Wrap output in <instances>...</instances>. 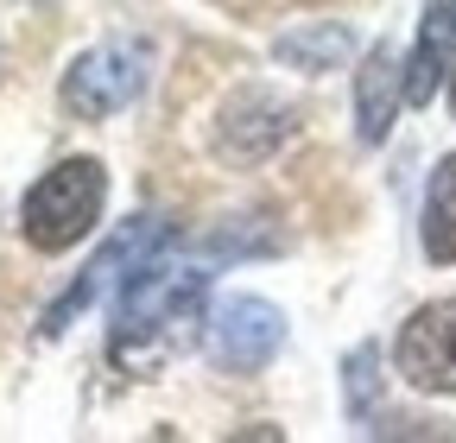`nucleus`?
Instances as JSON below:
<instances>
[{
	"mask_svg": "<svg viewBox=\"0 0 456 443\" xmlns=\"http://www.w3.org/2000/svg\"><path fill=\"white\" fill-rule=\"evenodd\" d=\"M203 298H209V272L203 266L146 260L140 272H127L121 298H114V329H108L114 367H152V361H165L203 323Z\"/></svg>",
	"mask_w": 456,
	"mask_h": 443,
	"instance_id": "nucleus-1",
	"label": "nucleus"
},
{
	"mask_svg": "<svg viewBox=\"0 0 456 443\" xmlns=\"http://www.w3.org/2000/svg\"><path fill=\"white\" fill-rule=\"evenodd\" d=\"M102 197H108V172H102V165L95 158H64V165H51V172L26 190L20 229H26V241L38 254H64V247H77L95 229Z\"/></svg>",
	"mask_w": 456,
	"mask_h": 443,
	"instance_id": "nucleus-2",
	"label": "nucleus"
},
{
	"mask_svg": "<svg viewBox=\"0 0 456 443\" xmlns=\"http://www.w3.org/2000/svg\"><path fill=\"white\" fill-rule=\"evenodd\" d=\"M165 241H171V229H165L159 215H134V222H121V229L108 235V247H102V254L77 272V279H70V292L45 310V323H38V329H45V336H64V329H70V323H77V317L108 292V286H121L127 272H140L146 260H159V254H165Z\"/></svg>",
	"mask_w": 456,
	"mask_h": 443,
	"instance_id": "nucleus-3",
	"label": "nucleus"
},
{
	"mask_svg": "<svg viewBox=\"0 0 456 443\" xmlns=\"http://www.w3.org/2000/svg\"><path fill=\"white\" fill-rule=\"evenodd\" d=\"M146 64H152V51L140 38H108L95 51H83V58L64 70V115L77 121H108V115H121V108L146 89Z\"/></svg>",
	"mask_w": 456,
	"mask_h": 443,
	"instance_id": "nucleus-4",
	"label": "nucleus"
},
{
	"mask_svg": "<svg viewBox=\"0 0 456 443\" xmlns=\"http://www.w3.org/2000/svg\"><path fill=\"white\" fill-rule=\"evenodd\" d=\"M393 361H399V380L406 386L450 399L456 393V298H437V304L412 310L406 329H399V342H393Z\"/></svg>",
	"mask_w": 456,
	"mask_h": 443,
	"instance_id": "nucleus-5",
	"label": "nucleus"
},
{
	"mask_svg": "<svg viewBox=\"0 0 456 443\" xmlns=\"http://www.w3.org/2000/svg\"><path fill=\"white\" fill-rule=\"evenodd\" d=\"M285 342V317L266 298H222L209 317V361L228 374H254L279 355Z\"/></svg>",
	"mask_w": 456,
	"mask_h": 443,
	"instance_id": "nucleus-6",
	"label": "nucleus"
},
{
	"mask_svg": "<svg viewBox=\"0 0 456 443\" xmlns=\"http://www.w3.org/2000/svg\"><path fill=\"white\" fill-rule=\"evenodd\" d=\"M292 127H298V115H292V108H285L279 95H266V89H241L235 101L222 108L216 140H222L228 158L254 165V158H273L285 140H292Z\"/></svg>",
	"mask_w": 456,
	"mask_h": 443,
	"instance_id": "nucleus-7",
	"label": "nucleus"
},
{
	"mask_svg": "<svg viewBox=\"0 0 456 443\" xmlns=\"http://www.w3.org/2000/svg\"><path fill=\"white\" fill-rule=\"evenodd\" d=\"M399 101H406V70H399L393 44H368V58L355 70V133H362V146H380L393 133Z\"/></svg>",
	"mask_w": 456,
	"mask_h": 443,
	"instance_id": "nucleus-8",
	"label": "nucleus"
},
{
	"mask_svg": "<svg viewBox=\"0 0 456 443\" xmlns=\"http://www.w3.org/2000/svg\"><path fill=\"white\" fill-rule=\"evenodd\" d=\"M450 58H456V0H431L425 20H419L412 64H406V101H412V108H425V101L437 95Z\"/></svg>",
	"mask_w": 456,
	"mask_h": 443,
	"instance_id": "nucleus-9",
	"label": "nucleus"
},
{
	"mask_svg": "<svg viewBox=\"0 0 456 443\" xmlns=\"http://www.w3.org/2000/svg\"><path fill=\"white\" fill-rule=\"evenodd\" d=\"M273 51H279V64L323 77V70H342V58L355 51V32L349 26H305V32H285Z\"/></svg>",
	"mask_w": 456,
	"mask_h": 443,
	"instance_id": "nucleus-10",
	"label": "nucleus"
},
{
	"mask_svg": "<svg viewBox=\"0 0 456 443\" xmlns=\"http://www.w3.org/2000/svg\"><path fill=\"white\" fill-rule=\"evenodd\" d=\"M425 254L437 260V266H450L456 260V152L431 172V190H425Z\"/></svg>",
	"mask_w": 456,
	"mask_h": 443,
	"instance_id": "nucleus-11",
	"label": "nucleus"
},
{
	"mask_svg": "<svg viewBox=\"0 0 456 443\" xmlns=\"http://www.w3.org/2000/svg\"><path fill=\"white\" fill-rule=\"evenodd\" d=\"M374 361H380V349H374V342L349 355V406H355V412H368V406H374Z\"/></svg>",
	"mask_w": 456,
	"mask_h": 443,
	"instance_id": "nucleus-12",
	"label": "nucleus"
},
{
	"mask_svg": "<svg viewBox=\"0 0 456 443\" xmlns=\"http://www.w3.org/2000/svg\"><path fill=\"white\" fill-rule=\"evenodd\" d=\"M450 108H456V58H450Z\"/></svg>",
	"mask_w": 456,
	"mask_h": 443,
	"instance_id": "nucleus-13",
	"label": "nucleus"
}]
</instances>
